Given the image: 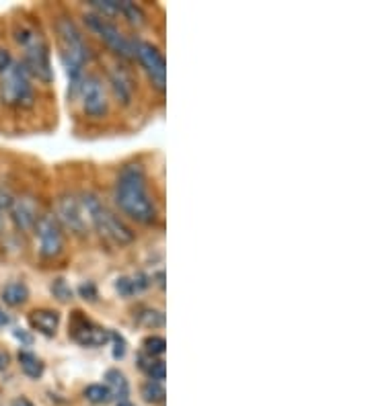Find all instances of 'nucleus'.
Returning a JSON list of instances; mask_svg holds the SVG:
<instances>
[{
    "mask_svg": "<svg viewBox=\"0 0 370 406\" xmlns=\"http://www.w3.org/2000/svg\"><path fill=\"white\" fill-rule=\"evenodd\" d=\"M148 285H150V279L144 273H136L132 277H120L115 281V291L122 298H132V296H136L140 291H144Z\"/></svg>",
    "mask_w": 370,
    "mask_h": 406,
    "instance_id": "17",
    "label": "nucleus"
},
{
    "mask_svg": "<svg viewBox=\"0 0 370 406\" xmlns=\"http://www.w3.org/2000/svg\"><path fill=\"white\" fill-rule=\"evenodd\" d=\"M134 56L144 66L152 87L159 92H165V89H167V62H165V56L161 53V49L148 42H134Z\"/></svg>",
    "mask_w": 370,
    "mask_h": 406,
    "instance_id": "7",
    "label": "nucleus"
},
{
    "mask_svg": "<svg viewBox=\"0 0 370 406\" xmlns=\"http://www.w3.org/2000/svg\"><path fill=\"white\" fill-rule=\"evenodd\" d=\"M8 324H10V316L0 310V326H8Z\"/></svg>",
    "mask_w": 370,
    "mask_h": 406,
    "instance_id": "32",
    "label": "nucleus"
},
{
    "mask_svg": "<svg viewBox=\"0 0 370 406\" xmlns=\"http://www.w3.org/2000/svg\"><path fill=\"white\" fill-rule=\"evenodd\" d=\"M35 236H38V248L44 259H56L64 251V232L58 224L56 216H40L35 224Z\"/></svg>",
    "mask_w": 370,
    "mask_h": 406,
    "instance_id": "9",
    "label": "nucleus"
},
{
    "mask_svg": "<svg viewBox=\"0 0 370 406\" xmlns=\"http://www.w3.org/2000/svg\"><path fill=\"white\" fill-rule=\"evenodd\" d=\"M138 324L146 326V328H161L165 326V314L156 308H142L136 314Z\"/></svg>",
    "mask_w": 370,
    "mask_h": 406,
    "instance_id": "22",
    "label": "nucleus"
},
{
    "mask_svg": "<svg viewBox=\"0 0 370 406\" xmlns=\"http://www.w3.org/2000/svg\"><path fill=\"white\" fill-rule=\"evenodd\" d=\"M142 345H144V353L150 357H161V355H165V349H167V341L159 335L146 337Z\"/></svg>",
    "mask_w": 370,
    "mask_h": 406,
    "instance_id": "24",
    "label": "nucleus"
},
{
    "mask_svg": "<svg viewBox=\"0 0 370 406\" xmlns=\"http://www.w3.org/2000/svg\"><path fill=\"white\" fill-rule=\"evenodd\" d=\"M85 398L91 403V405H107L111 403V392L105 384H91L85 388Z\"/></svg>",
    "mask_w": 370,
    "mask_h": 406,
    "instance_id": "21",
    "label": "nucleus"
},
{
    "mask_svg": "<svg viewBox=\"0 0 370 406\" xmlns=\"http://www.w3.org/2000/svg\"><path fill=\"white\" fill-rule=\"evenodd\" d=\"M56 35H58V45H60V58L64 62V68L70 81V96H74L85 78L83 68L89 60V47H87L81 29L77 27V23L68 17H60L56 21Z\"/></svg>",
    "mask_w": 370,
    "mask_h": 406,
    "instance_id": "2",
    "label": "nucleus"
},
{
    "mask_svg": "<svg viewBox=\"0 0 370 406\" xmlns=\"http://www.w3.org/2000/svg\"><path fill=\"white\" fill-rule=\"evenodd\" d=\"M138 367L148 375V380H154V382H161L163 384V380H165V373H167V369H165V361L163 360H156V357H150V355H146V353H142L138 357Z\"/></svg>",
    "mask_w": 370,
    "mask_h": 406,
    "instance_id": "19",
    "label": "nucleus"
},
{
    "mask_svg": "<svg viewBox=\"0 0 370 406\" xmlns=\"http://www.w3.org/2000/svg\"><path fill=\"white\" fill-rule=\"evenodd\" d=\"M109 83H111V89L115 99L122 103V105H130L132 103V96H134V83L130 78V74L122 68V66H113L111 72H109Z\"/></svg>",
    "mask_w": 370,
    "mask_h": 406,
    "instance_id": "14",
    "label": "nucleus"
},
{
    "mask_svg": "<svg viewBox=\"0 0 370 406\" xmlns=\"http://www.w3.org/2000/svg\"><path fill=\"white\" fill-rule=\"evenodd\" d=\"M142 398L150 405H156V403H163L165 400V388L161 382H154V380H148L144 386H142Z\"/></svg>",
    "mask_w": 370,
    "mask_h": 406,
    "instance_id": "23",
    "label": "nucleus"
},
{
    "mask_svg": "<svg viewBox=\"0 0 370 406\" xmlns=\"http://www.w3.org/2000/svg\"><path fill=\"white\" fill-rule=\"evenodd\" d=\"M13 337L17 339V341H21V345H31V335L25 330V328H15V332H13Z\"/></svg>",
    "mask_w": 370,
    "mask_h": 406,
    "instance_id": "29",
    "label": "nucleus"
},
{
    "mask_svg": "<svg viewBox=\"0 0 370 406\" xmlns=\"http://www.w3.org/2000/svg\"><path fill=\"white\" fill-rule=\"evenodd\" d=\"M10 406H33V403L29 400V398H25V396H21V398H17V400H13V405Z\"/></svg>",
    "mask_w": 370,
    "mask_h": 406,
    "instance_id": "31",
    "label": "nucleus"
},
{
    "mask_svg": "<svg viewBox=\"0 0 370 406\" xmlns=\"http://www.w3.org/2000/svg\"><path fill=\"white\" fill-rule=\"evenodd\" d=\"M54 298H58L60 302H70L72 300V287L64 281V279H56L51 285H49Z\"/></svg>",
    "mask_w": 370,
    "mask_h": 406,
    "instance_id": "26",
    "label": "nucleus"
},
{
    "mask_svg": "<svg viewBox=\"0 0 370 406\" xmlns=\"http://www.w3.org/2000/svg\"><path fill=\"white\" fill-rule=\"evenodd\" d=\"M118 406H134V405H132L130 400H124V403H120V405H118Z\"/></svg>",
    "mask_w": 370,
    "mask_h": 406,
    "instance_id": "33",
    "label": "nucleus"
},
{
    "mask_svg": "<svg viewBox=\"0 0 370 406\" xmlns=\"http://www.w3.org/2000/svg\"><path fill=\"white\" fill-rule=\"evenodd\" d=\"M70 335L72 339L83 347H103L109 343V330L92 324L89 318H85L83 312H74V318L70 322Z\"/></svg>",
    "mask_w": 370,
    "mask_h": 406,
    "instance_id": "11",
    "label": "nucleus"
},
{
    "mask_svg": "<svg viewBox=\"0 0 370 406\" xmlns=\"http://www.w3.org/2000/svg\"><path fill=\"white\" fill-rule=\"evenodd\" d=\"M8 214H10L15 226L23 232H31L40 220L38 208H35L33 199H29V197H13V201L8 205Z\"/></svg>",
    "mask_w": 370,
    "mask_h": 406,
    "instance_id": "12",
    "label": "nucleus"
},
{
    "mask_svg": "<svg viewBox=\"0 0 370 406\" xmlns=\"http://www.w3.org/2000/svg\"><path fill=\"white\" fill-rule=\"evenodd\" d=\"M8 365H10V355H8L4 349H0V373H2V371H6V369H8Z\"/></svg>",
    "mask_w": 370,
    "mask_h": 406,
    "instance_id": "30",
    "label": "nucleus"
},
{
    "mask_svg": "<svg viewBox=\"0 0 370 406\" xmlns=\"http://www.w3.org/2000/svg\"><path fill=\"white\" fill-rule=\"evenodd\" d=\"M58 224L68 228L77 236H85L89 232V218L85 214L83 201L74 195H62L58 199Z\"/></svg>",
    "mask_w": 370,
    "mask_h": 406,
    "instance_id": "10",
    "label": "nucleus"
},
{
    "mask_svg": "<svg viewBox=\"0 0 370 406\" xmlns=\"http://www.w3.org/2000/svg\"><path fill=\"white\" fill-rule=\"evenodd\" d=\"M2 304L10 306V308H19L29 300V287L23 281H10L2 287Z\"/></svg>",
    "mask_w": 370,
    "mask_h": 406,
    "instance_id": "15",
    "label": "nucleus"
},
{
    "mask_svg": "<svg viewBox=\"0 0 370 406\" xmlns=\"http://www.w3.org/2000/svg\"><path fill=\"white\" fill-rule=\"evenodd\" d=\"M0 101L8 107L25 109L35 101V92L31 85V76L21 62H13V66L0 78Z\"/></svg>",
    "mask_w": 370,
    "mask_h": 406,
    "instance_id": "5",
    "label": "nucleus"
},
{
    "mask_svg": "<svg viewBox=\"0 0 370 406\" xmlns=\"http://www.w3.org/2000/svg\"><path fill=\"white\" fill-rule=\"evenodd\" d=\"M85 23L113 53H118L120 58H126V60L136 58L134 56V42H130L109 19H103L95 12H89V15H85Z\"/></svg>",
    "mask_w": 370,
    "mask_h": 406,
    "instance_id": "6",
    "label": "nucleus"
},
{
    "mask_svg": "<svg viewBox=\"0 0 370 406\" xmlns=\"http://www.w3.org/2000/svg\"><path fill=\"white\" fill-rule=\"evenodd\" d=\"M113 199L122 214L138 224L150 226L156 222V203L148 191V179L142 164H126L113 187Z\"/></svg>",
    "mask_w": 370,
    "mask_h": 406,
    "instance_id": "1",
    "label": "nucleus"
},
{
    "mask_svg": "<svg viewBox=\"0 0 370 406\" xmlns=\"http://www.w3.org/2000/svg\"><path fill=\"white\" fill-rule=\"evenodd\" d=\"M105 386L109 388L111 398H118L120 403L128 400L130 384H128V378L120 369H107L105 371Z\"/></svg>",
    "mask_w": 370,
    "mask_h": 406,
    "instance_id": "16",
    "label": "nucleus"
},
{
    "mask_svg": "<svg viewBox=\"0 0 370 406\" xmlns=\"http://www.w3.org/2000/svg\"><path fill=\"white\" fill-rule=\"evenodd\" d=\"M0 230H2V212H0Z\"/></svg>",
    "mask_w": 370,
    "mask_h": 406,
    "instance_id": "34",
    "label": "nucleus"
},
{
    "mask_svg": "<svg viewBox=\"0 0 370 406\" xmlns=\"http://www.w3.org/2000/svg\"><path fill=\"white\" fill-rule=\"evenodd\" d=\"M79 94H81V105L87 117L103 119L109 113V96L99 76H85L79 87Z\"/></svg>",
    "mask_w": 370,
    "mask_h": 406,
    "instance_id": "8",
    "label": "nucleus"
},
{
    "mask_svg": "<svg viewBox=\"0 0 370 406\" xmlns=\"http://www.w3.org/2000/svg\"><path fill=\"white\" fill-rule=\"evenodd\" d=\"M13 62H15V60H13L10 51H8L6 47H0V76L13 66Z\"/></svg>",
    "mask_w": 370,
    "mask_h": 406,
    "instance_id": "28",
    "label": "nucleus"
},
{
    "mask_svg": "<svg viewBox=\"0 0 370 406\" xmlns=\"http://www.w3.org/2000/svg\"><path fill=\"white\" fill-rule=\"evenodd\" d=\"M109 341L113 343V360L120 361L126 357V353H128V343H126V339H124V335H120V332H115V330H109Z\"/></svg>",
    "mask_w": 370,
    "mask_h": 406,
    "instance_id": "25",
    "label": "nucleus"
},
{
    "mask_svg": "<svg viewBox=\"0 0 370 406\" xmlns=\"http://www.w3.org/2000/svg\"><path fill=\"white\" fill-rule=\"evenodd\" d=\"M17 360H19V367H21V371L27 375V378H31V380H40L42 375H44V371H46V365H44V361L40 360L35 353H31V351H19V355H17Z\"/></svg>",
    "mask_w": 370,
    "mask_h": 406,
    "instance_id": "18",
    "label": "nucleus"
},
{
    "mask_svg": "<svg viewBox=\"0 0 370 406\" xmlns=\"http://www.w3.org/2000/svg\"><path fill=\"white\" fill-rule=\"evenodd\" d=\"M81 201H83V208H85V214H87L89 222L103 238H107L109 242L120 244V246L130 244L134 240V230L126 224L120 216H115L97 195L87 193Z\"/></svg>",
    "mask_w": 370,
    "mask_h": 406,
    "instance_id": "4",
    "label": "nucleus"
},
{
    "mask_svg": "<svg viewBox=\"0 0 370 406\" xmlns=\"http://www.w3.org/2000/svg\"><path fill=\"white\" fill-rule=\"evenodd\" d=\"M79 296H81L83 300H89V302H95V300L99 298V294H97V285H95L92 281H87V283H81V285H79Z\"/></svg>",
    "mask_w": 370,
    "mask_h": 406,
    "instance_id": "27",
    "label": "nucleus"
},
{
    "mask_svg": "<svg viewBox=\"0 0 370 406\" xmlns=\"http://www.w3.org/2000/svg\"><path fill=\"white\" fill-rule=\"evenodd\" d=\"M29 320V326L31 330L44 335V337H56L58 328H60V312L58 310H51V308H38L33 310L31 314L27 316Z\"/></svg>",
    "mask_w": 370,
    "mask_h": 406,
    "instance_id": "13",
    "label": "nucleus"
},
{
    "mask_svg": "<svg viewBox=\"0 0 370 406\" xmlns=\"http://www.w3.org/2000/svg\"><path fill=\"white\" fill-rule=\"evenodd\" d=\"M15 40L23 49V66L31 78L49 85L54 81V68L49 62V45L46 37L31 25H19L15 29Z\"/></svg>",
    "mask_w": 370,
    "mask_h": 406,
    "instance_id": "3",
    "label": "nucleus"
},
{
    "mask_svg": "<svg viewBox=\"0 0 370 406\" xmlns=\"http://www.w3.org/2000/svg\"><path fill=\"white\" fill-rule=\"evenodd\" d=\"M118 8H120V15L126 17V21L134 27H142L146 23V12L142 10V6L136 2H130V0H118Z\"/></svg>",
    "mask_w": 370,
    "mask_h": 406,
    "instance_id": "20",
    "label": "nucleus"
}]
</instances>
